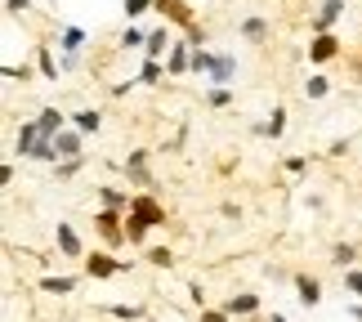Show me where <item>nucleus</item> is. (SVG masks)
<instances>
[{"instance_id": "obj_1", "label": "nucleus", "mask_w": 362, "mask_h": 322, "mask_svg": "<svg viewBox=\"0 0 362 322\" xmlns=\"http://www.w3.org/2000/svg\"><path fill=\"white\" fill-rule=\"evenodd\" d=\"M94 233H99V246L103 251H117L121 255V246H130V237H125V215L121 211H94Z\"/></svg>"}, {"instance_id": "obj_2", "label": "nucleus", "mask_w": 362, "mask_h": 322, "mask_svg": "<svg viewBox=\"0 0 362 322\" xmlns=\"http://www.w3.org/2000/svg\"><path fill=\"white\" fill-rule=\"evenodd\" d=\"M125 269H130V264H125L117 251H103V246H99V251H90V255L81 260V273H86L90 282H112V277L125 273Z\"/></svg>"}, {"instance_id": "obj_3", "label": "nucleus", "mask_w": 362, "mask_h": 322, "mask_svg": "<svg viewBox=\"0 0 362 322\" xmlns=\"http://www.w3.org/2000/svg\"><path fill=\"white\" fill-rule=\"evenodd\" d=\"M121 175H125V184H130L134 192H152V152L148 148H130V157L121 161Z\"/></svg>"}, {"instance_id": "obj_4", "label": "nucleus", "mask_w": 362, "mask_h": 322, "mask_svg": "<svg viewBox=\"0 0 362 322\" xmlns=\"http://www.w3.org/2000/svg\"><path fill=\"white\" fill-rule=\"evenodd\" d=\"M36 148H40V121L27 117V121L13 125V152H18V161H32Z\"/></svg>"}, {"instance_id": "obj_5", "label": "nucleus", "mask_w": 362, "mask_h": 322, "mask_svg": "<svg viewBox=\"0 0 362 322\" xmlns=\"http://www.w3.org/2000/svg\"><path fill=\"white\" fill-rule=\"evenodd\" d=\"M340 54H344V45H340V36H336V32L309 36V63H313V67H327V63H336Z\"/></svg>"}, {"instance_id": "obj_6", "label": "nucleus", "mask_w": 362, "mask_h": 322, "mask_svg": "<svg viewBox=\"0 0 362 322\" xmlns=\"http://www.w3.org/2000/svg\"><path fill=\"white\" fill-rule=\"evenodd\" d=\"M130 215H134V219H144V224H152V229H161V224L170 219V215H165V202H157L152 192H134Z\"/></svg>"}, {"instance_id": "obj_7", "label": "nucleus", "mask_w": 362, "mask_h": 322, "mask_svg": "<svg viewBox=\"0 0 362 322\" xmlns=\"http://www.w3.org/2000/svg\"><path fill=\"white\" fill-rule=\"evenodd\" d=\"M54 246H59V255H63V260H86V255H90L86 242H81V233H76L67 219L59 224V229H54Z\"/></svg>"}, {"instance_id": "obj_8", "label": "nucleus", "mask_w": 362, "mask_h": 322, "mask_svg": "<svg viewBox=\"0 0 362 322\" xmlns=\"http://www.w3.org/2000/svg\"><path fill=\"white\" fill-rule=\"evenodd\" d=\"M291 287H296V296H300L304 309H317V304H322V282H317L309 269H296V273H291Z\"/></svg>"}, {"instance_id": "obj_9", "label": "nucleus", "mask_w": 362, "mask_h": 322, "mask_svg": "<svg viewBox=\"0 0 362 322\" xmlns=\"http://www.w3.org/2000/svg\"><path fill=\"white\" fill-rule=\"evenodd\" d=\"M344 18V0H322L317 18H309V36H322V32H336V23Z\"/></svg>"}, {"instance_id": "obj_10", "label": "nucleus", "mask_w": 362, "mask_h": 322, "mask_svg": "<svg viewBox=\"0 0 362 322\" xmlns=\"http://www.w3.org/2000/svg\"><path fill=\"white\" fill-rule=\"evenodd\" d=\"M165 72H170V81H179V76H188L192 72V45L184 36L170 45V54H165Z\"/></svg>"}, {"instance_id": "obj_11", "label": "nucleus", "mask_w": 362, "mask_h": 322, "mask_svg": "<svg viewBox=\"0 0 362 322\" xmlns=\"http://www.w3.org/2000/svg\"><path fill=\"white\" fill-rule=\"evenodd\" d=\"M250 134H255V139H273V144H277V139L286 134V108H282V103H273V112H269V117L250 125Z\"/></svg>"}, {"instance_id": "obj_12", "label": "nucleus", "mask_w": 362, "mask_h": 322, "mask_svg": "<svg viewBox=\"0 0 362 322\" xmlns=\"http://www.w3.org/2000/svg\"><path fill=\"white\" fill-rule=\"evenodd\" d=\"M94 197H99L103 211H121V215H130L134 188H112V184H103V188H94Z\"/></svg>"}, {"instance_id": "obj_13", "label": "nucleus", "mask_w": 362, "mask_h": 322, "mask_svg": "<svg viewBox=\"0 0 362 322\" xmlns=\"http://www.w3.org/2000/svg\"><path fill=\"white\" fill-rule=\"evenodd\" d=\"M238 36H242V40H250V45H264V40L273 36V23L264 18V13H246V18L238 23Z\"/></svg>"}, {"instance_id": "obj_14", "label": "nucleus", "mask_w": 362, "mask_h": 322, "mask_svg": "<svg viewBox=\"0 0 362 322\" xmlns=\"http://www.w3.org/2000/svg\"><path fill=\"white\" fill-rule=\"evenodd\" d=\"M54 152H59V161H67V157H86V134L76 130V125H67V130L54 139ZM54 161V166H59Z\"/></svg>"}, {"instance_id": "obj_15", "label": "nucleus", "mask_w": 362, "mask_h": 322, "mask_svg": "<svg viewBox=\"0 0 362 322\" xmlns=\"http://www.w3.org/2000/svg\"><path fill=\"white\" fill-rule=\"evenodd\" d=\"M157 13L170 27H188V23H197V13H192L188 0H157Z\"/></svg>"}, {"instance_id": "obj_16", "label": "nucleus", "mask_w": 362, "mask_h": 322, "mask_svg": "<svg viewBox=\"0 0 362 322\" xmlns=\"http://www.w3.org/2000/svg\"><path fill=\"white\" fill-rule=\"evenodd\" d=\"M259 296H255V291H233V296L224 300V309L233 314V318H259Z\"/></svg>"}, {"instance_id": "obj_17", "label": "nucleus", "mask_w": 362, "mask_h": 322, "mask_svg": "<svg viewBox=\"0 0 362 322\" xmlns=\"http://www.w3.org/2000/svg\"><path fill=\"white\" fill-rule=\"evenodd\" d=\"M242 72V63H238V54H228V50H219V59H215V72H211V86H233Z\"/></svg>"}, {"instance_id": "obj_18", "label": "nucleus", "mask_w": 362, "mask_h": 322, "mask_svg": "<svg viewBox=\"0 0 362 322\" xmlns=\"http://www.w3.org/2000/svg\"><path fill=\"white\" fill-rule=\"evenodd\" d=\"M134 81H139V86H148V90H157V86L170 81V72H165L161 59H144V63H139V72H134Z\"/></svg>"}, {"instance_id": "obj_19", "label": "nucleus", "mask_w": 362, "mask_h": 322, "mask_svg": "<svg viewBox=\"0 0 362 322\" xmlns=\"http://www.w3.org/2000/svg\"><path fill=\"white\" fill-rule=\"evenodd\" d=\"M170 45H175L170 27H152V32H148V45H144V59H161V63H165V54H170Z\"/></svg>"}, {"instance_id": "obj_20", "label": "nucleus", "mask_w": 362, "mask_h": 322, "mask_svg": "<svg viewBox=\"0 0 362 322\" xmlns=\"http://www.w3.org/2000/svg\"><path fill=\"white\" fill-rule=\"evenodd\" d=\"M76 287H81L76 273H45L40 277V291H45V296H72Z\"/></svg>"}, {"instance_id": "obj_21", "label": "nucleus", "mask_w": 362, "mask_h": 322, "mask_svg": "<svg viewBox=\"0 0 362 322\" xmlns=\"http://www.w3.org/2000/svg\"><path fill=\"white\" fill-rule=\"evenodd\" d=\"M72 125L90 139V134L103 130V112H99V108H76V112H72Z\"/></svg>"}, {"instance_id": "obj_22", "label": "nucleus", "mask_w": 362, "mask_h": 322, "mask_svg": "<svg viewBox=\"0 0 362 322\" xmlns=\"http://www.w3.org/2000/svg\"><path fill=\"white\" fill-rule=\"evenodd\" d=\"M331 264H336L340 273L354 269V264H358V242H344V237H340V242H331Z\"/></svg>"}, {"instance_id": "obj_23", "label": "nucleus", "mask_w": 362, "mask_h": 322, "mask_svg": "<svg viewBox=\"0 0 362 322\" xmlns=\"http://www.w3.org/2000/svg\"><path fill=\"white\" fill-rule=\"evenodd\" d=\"M148 32H152V27L125 23V27H121V36H117V45H121V50H144V45H148Z\"/></svg>"}, {"instance_id": "obj_24", "label": "nucleus", "mask_w": 362, "mask_h": 322, "mask_svg": "<svg viewBox=\"0 0 362 322\" xmlns=\"http://www.w3.org/2000/svg\"><path fill=\"white\" fill-rule=\"evenodd\" d=\"M304 99H309V103H322L327 99V94H331V81L322 76V72H313V76H304Z\"/></svg>"}, {"instance_id": "obj_25", "label": "nucleus", "mask_w": 362, "mask_h": 322, "mask_svg": "<svg viewBox=\"0 0 362 322\" xmlns=\"http://www.w3.org/2000/svg\"><path fill=\"white\" fill-rule=\"evenodd\" d=\"M36 72H40V81H59V72H63V63L54 59V54H49L45 45H36Z\"/></svg>"}, {"instance_id": "obj_26", "label": "nucleus", "mask_w": 362, "mask_h": 322, "mask_svg": "<svg viewBox=\"0 0 362 322\" xmlns=\"http://www.w3.org/2000/svg\"><path fill=\"white\" fill-rule=\"evenodd\" d=\"M215 59H219V50H192V76H206V81H211Z\"/></svg>"}, {"instance_id": "obj_27", "label": "nucleus", "mask_w": 362, "mask_h": 322, "mask_svg": "<svg viewBox=\"0 0 362 322\" xmlns=\"http://www.w3.org/2000/svg\"><path fill=\"white\" fill-rule=\"evenodd\" d=\"M59 50L63 54H81V50H86V32H81V27H63V32H59Z\"/></svg>"}, {"instance_id": "obj_28", "label": "nucleus", "mask_w": 362, "mask_h": 322, "mask_svg": "<svg viewBox=\"0 0 362 322\" xmlns=\"http://www.w3.org/2000/svg\"><path fill=\"white\" fill-rule=\"evenodd\" d=\"M148 233H152V224L125 215V237H130V246H148Z\"/></svg>"}, {"instance_id": "obj_29", "label": "nucleus", "mask_w": 362, "mask_h": 322, "mask_svg": "<svg viewBox=\"0 0 362 322\" xmlns=\"http://www.w3.org/2000/svg\"><path fill=\"white\" fill-rule=\"evenodd\" d=\"M233 99H238V94H233L228 86H211V90H206V108H215V112L233 108Z\"/></svg>"}, {"instance_id": "obj_30", "label": "nucleus", "mask_w": 362, "mask_h": 322, "mask_svg": "<svg viewBox=\"0 0 362 322\" xmlns=\"http://www.w3.org/2000/svg\"><path fill=\"white\" fill-rule=\"evenodd\" d=\"M103 314H112V318H121V322H139V318H148L144 304H103Z\"/></svg>"}, {"instance_id": "obj_31", "label": "nucleus", "mask_w": 362, "mask_h": 322, "mask_svg": "<svg viewBox=\"0 0 362 322\" xmlns=\"http://www.w3.org/2000/svg\"><path fill=\"white\" fill-rule=\"evenodd\" d=\"M86 166H90V152H86V157H67V161H59V166H54V175H59V179H76Z\"/></svg>"}, {"instance_id": "obj_32", "label": "nucleus", "mask_w": 362, "mask_h": 322, "mask_svg": "<svg viewBox=\"0 0 362 322\" xmlns=\"http://www.w3.org/2000/svg\"><path fill=\"white\" fill-rule=\"evenodd\" d=\"M144 255H148L152 269H175V251H170V246H148Z\"/></svg>"}, {"instance_id": "obj_33", "label": "nucleus", "mask_w": 362, "mask_h": 322, "mask_svg": "<svg viewBox=\"0 0 362 322\" xmlns=\"http://www.w3.org/2000/svg\"><path fill=\"white\" fill-rule=\"evenodd\" d=\"M121 9H125V18L134 23V18H148V13H157V0H125Z\"/></svg>"}, {"instance_id": "obj_34", "label": "nucleus", "mask_w": 362, "mask_h": 322, "mask_svg": "<svg viewBox=\"0 0 362 322\" xmlns=\"http://www.w3.org/2000/svg\"><path fill=\"white\" fill-rule=\"evenodd\" d=\"M309 157H300V152H296V157H282V171L291 175V179H304V175H309Z\"/></svg>"}, {"instance_id": "obj_35", "label": "nucleus", "mask_w": 362, "mask_h": 322, "mask_svg": "<svg viewBox=\"0 0 362 322\" xmlns=\"http://www.w3.org/2000/svg\"><path fill=\"white\" fill-rule=\"evenodd\" d=\"M340 282H344V291H349V296H358V300H362V269H358V264L340 273Z\"/></svg>"}, {"instance_id": "obj_36", "label": "nucleus", "mask_w": 362, "mask_h": 322, "mask_svg": "<svg viewBox=\"0 0 362 322\" xmlns=\"http://www.w3.org/2000/svg\"><path fill=\"white\" fill-rule=\"evenodd\" d=\"M184 40H188L192 50H206V27H202V23H188V27H184Z\"/></svg>"}, {"instance_id": "obj_37", "label": "nucleus", "mask_w": 362, "mask_h": 322, "mask_svg": "<svg viewBox=\"0 0 362 322\" xmlns=\"http://www.w3.org/2000/svg\"><path fill=\"white\" fill-rule=\"evenodd\" d=\"M197 322H233V314L224 309V304H211V309H202Z\"/></svg>"}, {"instance_id": "obj_38", "label": "nucleus", "mask_w": 362, "mask_h": 322, "mask_svg": "<svg viewBox=\"0 0 362 322\" xmlns=\"http://www.w3.org/2000/svg\"><path fill=\"white\" fill-rule=\"evenodd\" d=\"M5 81H32V67H18V63H5Z\"/></svg>"}, {"instance_id": "obj_39", "label": "nucleus", "mask_w": 362, "mask_h": 322, "mask_svg": "<svg viewBox=\"0 0 362 322\" xmlns=\"http://www.w3.org/2000/svg\"><path fill=\"white\" fill-rule=\"evenodd\" d=\"M188 300L197 304V314H202V309H211V304H206V287H202V282H188Z\"/></svg>"}, {"instance_id": "obj_40", "label": "nucleus", "mask_w": 362, "mask_h": 322, "mask_svg": "<svg viewBox=\"0 0 362 322\" xmlns=\"http://www.w3.org/2000/svg\"><path fill=\"white\" fill-rule=\"evenodd\" d=\"M13 179H18V161H5V166H0V184L13 188Z\"/></svg>"}, {"instance_id": "obj_41", "label": "nucleus", "mask_w": 362, "mask_h": 322, "mask_svg": "<svg viewBox=\"0 0 362 322\" xmlns=\"http://www.w3.org/2000/svg\"><path fill=\"white\" fill-rule=\"evenodd\" d=\"M27 9H32V0H5V18H18Z\"/></svg>"}, {"instance_id": "obj_42", "label": "nucleus", "mask_w": 362, "mask_h": 322, "mask_svg": "<svg viewBox=\"0 0 362 322\" xmlns=\"http://www.w3.org/2000/svg\"><path fill=\"white\" fill-rule=\"evenodd\" d=\"M349 148H354V139H336V144L327 148V157H344V152H349Z\"/></svg>"}, {"instance_id": "obj_43", "label": "nucleus", "mask_w": 362, "mask_h": 322, "mask_svg": "<svg viewBox=\"0 0 362 322\" xmlns=\"http://www.w3.org/2000/svg\"><path fill=\"white\" fill-rule=\"evenodd\" d=\"M130 90H139V81H134V76H130V81H117V86H112V94H117V99H125Z\"/></svg>"}, {"instance_id": "obj_44", "label": "nucleus", "mask_w": 362, "mask_h": 322, "mask_svg": "<svg viewBox=\"0 0 362 322\" xmlns=\"http://www.w3.org/2000/svg\"><path fill=\"white\" fill-rule=\"evenodd\" d=\"M59 63H63V72H76V67H81V54H59Z\"/></svg>"}, {"instance_id": "obj_45", "label": "nucleus", "mask_w": 362, "mask_h": 322, "mask_svg": "<svg viewBox=\"0 0 362 322\" xmlns=\"http://www.w3.org/2000/svg\"><path fill=\"white\" fill-rule=\"evenodd\" d=\"M219 215H224V219H242V206L238 202H224V206H219Z\"/></svg>"}, {"instance_id": "obj_46", "label": "nucleus", "mask_w": 362, "mask_h": 322, "mask_svg": "<svg viewBox=\"0 0 362 322\" xmlns=\"http://www.w3.org/2000/svg\"><path fill=\"white\" fill-rule=\"evenodd\" d=\"M349 318H354V322H362V304H349Z\"/></svg>"}, {"instance_id": "obj_47", "label": "nucleus", "mask_w": 362, "mask_h": 322, "mask_svg": "<svg viewBox=\"0 0 362 322\" xmlns=\"http://www.w3.org/2000/svg\"><path fill=\"white\" fill-rule=\"evenodd\" d=\"M354 81H358V86H362V59L354 63Z\"/></svg>"}, {"instance_id": "obj_48", "label": "nucleus", "mask_w": 362, "mask_h": 322, "mask_svg": "<svg viewBox=\"0 0 362 322\" xmlns=\"http://www.w3.org/2000/svg\"><path fill=\"white\" fill-rule=\"evenodd\" d=\"M269 322H291V318L286 314H269Z\"/></svg>"}]
</instances>
